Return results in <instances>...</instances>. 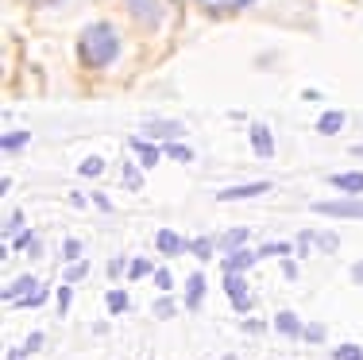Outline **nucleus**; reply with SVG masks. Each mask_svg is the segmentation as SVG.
Returning <instances> with one entry per match:
<instances>
[{
  "label": "nucleus",
  "instance_id": "1",
  "mask_svg": "<svg viewBox=\"0 0 363 360\" xmlns=\"http://www.w3.org/2000/svg\"><path fill=\"white\" fill-rule=\"evenodd\" d=\"M77 50H82L85 66H108L112 58L120 55V36L108 28V23H89V28L82 31Z\"/></svg>",
  "mask_w": 363,
  "mask_h": 360
},
{
  "label": "nucleus",
  "instance_id": "2",
  "mask_svg": "<svg viewBox=\"0 0 363 360\" xmlns=\"http://www.w3.org/2000/svg\"><path fill=\"white\" fill-rule=\"evenodd\" d=\"M313 213L321 217H344V221H363V198H336V202H313Z\"/></svg>",
  "mask_w": 363,
  "mask_h": 360
},
{
  "label": "nucleus",
  "instance_id": "3",
  "mask_svg": "<svg viewBox=\"0 0 363 360\" xmlns=\"http://www.w3.org/2000/svg\"><path fill=\"white\" fill-rule=\"evenodd\" d=\"M124 4H128V12H132L135 20L147 23V28H159L162 16H167V8H162L159 0H124Z\"/></svg>",
  "mask_w": 363,
  "mask_h": 360
},
{
  "label": "nucleus",
  "instance_id": "4",
  "mask_svg": "<svg viewBox=\"0 0 363 360\" xmlns=\"http://www.w3.org/2000/svg\"><path fill=\"white\" fill-rule=\"evenodd\" d=\"M224 290H228L232 306H236L240 314H244V310H252V295H247V283L240 279L236 271H224Z\"/></svg>",
  "mask_w": 363,
  "mask_h": 360
},
{
  "label": "nucleus",
  "instance_id": "5",
  "mask_svg": "<svg viewBox=\"0 0 363 360\" xmlns=\"http://www.w3.org/2000/svg\"><path fill=\"white\" fill-rule=\"evenodd\" d=\"M132 151H135V159H140L143 167H155V163H159L162 156H167V151H162L155 140H147V136H140V140H132Z\"/></svg>",
  "mask_w": 363,
  "mask_h": 360
},
{
  "label": "nucleus",
  "instance_id": "6",
  "mask_svg": "<svg viewBox=\"0 0 363 360\" xmlns=\"http://www.w3.org/2000/svg\"><path fill=\"white\" fill-rule=\"evenodd\" d=\"M267 190H271V182H247V186H228L217 198L220 202H240V198H259V194H267Z\"/></svg>",
  "mask_w": 363,
  "mask_h": 360
},
{
  "label": "nucleus",
  "instance_id": "7",
  "mask_svg": "<svg viewBox=\"0 0 363 360\" xmlns=\"http://www.w3.org/2000/svg\"><path fill=\"white\" fill-rule=\"evenodd\" d=\"M178 132H182L178 120H147V124H143V136H147V140H174Z\"/></svg>",
  "mask_w": 363,
  "mask_h": 360
},
{
  "label": "nucleus",
  "instance_id": "8",
  "mask_svg": "<svg viewBox=\"0 0 363 360\" xmlns=\"http://www.w3.org/2000/svg\"><path fill=\"white\" fill-rule=\"evenodd\" d=\"M328 182L340 194H363V170H340V175H333Z\"/></svg>",
  "mask_w": 363,
  "mask_h": 360
},
{
  "label": "nucleus",
  "instance_id": "9",
  "mask_svg": "<svg viewBox=\"0 0 363 360\" xmlns=\"http://www.w3.org/2000/svg\"><path fill=\"white\" fill-rule=\"evenodd\" d=\"M255 260H259V252H247V248H236V252H228V256H224V271H236V276H240V271H247Z\"/></svg>",
  "mask_w": 363,
  "mask_h": 360
},
{
  "label": "nucleus",
  "instance_id": "10",
  "mask_svg": "<svg viewBox=\"0 0 363 360\" xmlns=\"http://www.w3.org/2000/svg\"><path fill=\"white\" fill-rule=\"evenodd\" d=\"M155 244H159V252L162 256H178V252H186V240H182L178 233H170V229H159V236H155Z\"/></svg>",
  "mask_w": 363,
  "mask_h": 360
},
{
  "label": "nucleus",
  "instance_id": "11",
  "mask_svg": "<svg viewBox=\"0 0 363 360\" xmlns=\"http://www.w3.org/2000/svg\"><path fill=\"white\" fill-rule=\"evenodd\" d=\"M35 290H39V283L31 279V276H23V279H16L12 287H4V302H16V298L23 302V298H28V295H35Z\"/></svg>",
  "mask_w": 363,
  "mask_h": 360
},
{
  "label": "nucleus",
  "instance_id": "12",
  "mask_svg": "<svg viewBox=\"0 0 363 360\" xmlns=\"http://www.w3.org/2000/svg\"><path fill=\"white\" fill-rule=\"evenodd\" d=\"M252 143L263 159L274 156V140H271V132H267V124H252Z\"/></svg>",
  "mask_w": 363,
  "mask_h": 360
},
{
  "label": "nucleus",
  "instance_id": "13",
  "mask_svg": "<svg viewBox=\"0 0 363 360\" xmlns=\"http://www.w3.org/2000/svg\"><path fill=\"white\" fill-rule=\"evenodd\" d=\"M201 298H205V276H189L186 279V306H189V310H197Z\"/></svg>",
  "mask_w": 363,
  "mask_h": 360
},
{
  "label": "nucleus",
  "instance_id": "14",
  "mask_svg": "<svg viewBox=\"0 0 363 360\" xmlns=\"http://www.w3.org/2000/svg\"><path fill=\"white\" fill-rule=\"evenodd\" d=\"M274 329H279V333H286V337H301V333H306V325H301L298 318H294L290 310H282L279 318H274Z\"/></svg>",
  "mask_w": 363,
  "mask_h": 360
},
{
  "label": "nucleus",
  "instance_id": "15",
  "mask_svg": "<svg viewBox=\"0 0 363 360\" xmlns=\"http://www.w3.org/2000/svg\"><path fill=\"white\" fill-rule=\"evenodd\" d=\"M344 128V113H325L321 120H317V132L321 136H336Z\"/></svg>",
  "mask_w": 363,
  "mask_h": 360
},
{
  "label": "nucleus",
  "instance_id": "16",
  "mask_svg": "<svg viewBox=\"0 0 363 360\" xmlns=\"http://www.w3.org/2000/svg\"><path fill=\"white\" fill-rule=\"evenodd\" d=\"M247 244V229H228V233L220 236V248L224 252H236V248Z\"/></svg>",
  "mask_w": 363,
  "mask_h": 360
},
{
  "label": "nucleus",
  "instance_id": "17",
  "mask_svg": "<svg viewBox=\"0 0 363 360\" xmlns=\"http://www.w3.org/2000/svg\"><path fill=\"white\" fill-rule=\"evenodd\" d=\"M31 132H4V140H0V151H16V148H28Z\"/></svg>",
  "mask_w": 363,
  "mask_h": 360
},
{
  "label": "nucleus",
  "instance_id": "18",
  "mask_svg": "<svg viewBox=\"0 0 363 360\" xmlns=\"http://www.w3.org/2000/svg\"><path fill=\"white\" fill-rule=\"evenodd\" d=\"M101 170H105V159H97V156H89V159L77 163V175H82V178H97Z\"/></svg>",
  "mask_w": 363,
  "mask_h": 360
},
{
  "label": "nucleus",
  "instance_id": "19",
  "mask_svg": "<svg viewBox=\"0 0 363 360\" xmlns=\"http://www.w3.org/2000/svg\"><path fill=\"white\" fill-rule=\"evenodd\" d=\"M162 151H167L170 159H178V163H189V159H194V151H189L186 143H178V140H170V143H167V148H162Z\"/></svg>",
  "mask_w": 363,
  "mask_h": 360
},
{
  "label": "nucleus",
  "instance_id": "20",
  "mask_svg": "<svg viewBox=\"0 0 363 360\" xmlns=\"http://www.w3.org/2000/svg\"><path fill=\"white\" fill-rule=\"evenodd\" d=\"M205 8H213V12H232V8H244L252 4V0H201Z\"/></svg>",
  "mask_w": 363,
  "mask_h": 360
},
{
  "label": "nucleus",
  "instance_id": "21",
  "mask_svg": "<svg viewBox=\"0 0 363 360\" xmlns=\"http://www.w3.org/2000/svg\"><path fill=\"white\" fill-rule=\"evenodd\" d=\"M12 248H20V252H31V256H39V240H35V233H20L16 236V244Z\"/></svg>",
  "mask_w": 363,
  "mask_h": 360
},
{
  "label": "nucleus",
  "instance_id": "22",
  "mask_svg": "<svg viewBox=\"0 0 363 360\" xmlns=\"http://www.w3.org/2000/svg\"><path fill=\"white\" fill-rule=\"evenodd\" d=\"M105 302H108V310H112V314H124V310H128V295H124V290H108Z\"/></svg>",
  "mask_w": 363,
  "mask_h": 360
},
{
  "label": "nucleus",
  "instance_id": "23",
  "mask_svg": "<svg viewBox=\"0 0 363 360\" xmlns=\"http://www.w3.org/2000/svg\"><path fill=\"white\" fill-rule=\"evenodd\" d=\"M85 276H89V263H85V260H74L70 268H66V283H77V279H85Z\"/></svg>",
  "mask_w": 363,
  "mask_h": 360
},
{
  "label": "nucleus",
  "instance_id": "24",
  "mask_svg": "<svg viewBox=\"0 0 363 360\" xmlns=\"http://www.w3.org/2000/svg\"><path fill=\"white\" fill-rule=\"evenodd\" d=\"M189 252H194L197 260H209V256H213V240H209V236L194 240V244H189Z\"/></svg>",
  "mask_w": 363,
  "mask_h": 360
},
{
  "label": "nucleus",
  "instance_id": "25",
  "mask_svg": "<svg viewBox=\"0 0 363 360\" xmlns=\"http://www.w3.org/2000/svg\"><path fill=\"white\" fill-rule=\"evenodd\" d=\"M124 186H128V190H140V186H143L140 170H135L132 163H124Z\"/></svg>",
  "mask_w": 363,
  "mask_h": 360
},
{
  "label": "nucleus",
  "instance_id": "26",
  "mask_svg": "<svg viewBox=\"0 0 363 360\" xmlns=\"http://www.w3.org/2000/svg\"><path fill=\"white\" fill-rule=\"evenodd\" d=\"M333 356H336V360H363V349H356V345H340Z\"/></svg>",
  "mask_w": 363,
  "mask_h": 360
},
{
  "label": "nucleus",
  "instance_id": "27",
  "mask_svg": "<svg viewBox=\"0 0 363 360\" xmlns=\"http://www.w3.org/2000/svg\"><path fill=\"white\" fill-rule=\"evenodd\" d=\"M62 256H66V260H82V240H66V244H62Z\"/></svg>",
  "mask_w": 363,
  "mask_h": 360
},
{
  "label": "nucleus",
  "instance_id": "28",
  "mask_svg": "<svg viewBox=\"0 0 363 360\" xmlns=\"http://www.w3.org/2000/svg\"><path fill=\"white\" fill-rule=\"evenodd\" d=\"M313 240L325 248V252H336V244H340V240H336L333 233H313Z\"/></svg>",
  "mask_w": 363,
  "mask_h": 360
},
{
  "label": "nucleus",
  "instance_id": "29",
  "mask_svg": "<svg viewBox=\"0 0 363 360\" xmlns=\"http://www.w3.org/2000/svg\"><path fill=\"white\" fill-rule=\"evenodd\" d=\"M259 256H290V244H267V248H259Z\"/></svg>",
  "mask_w": 363,
  "mask_h": 360
},
{
  "label": "nucleus",
  "instance_id": "30",
  "mask_svg": "<svg viewBox=\"0 0 363 360\" xmlns=\"http://www.w3.org/2000/svg\"><path fill=\"white\" fill-rule=\"evenodd\" d=\"M128 268H132V263H128L124 256H120V260H108V276L112 279H120V271H128Z\"/></svg>",
  "mask_w": 363,
  "mask_h": 360
},
{
  "label": "nucleus",
  "instance_id": "31",
  "mask_svg": "<svg viewBox=\"0 0 363 360\" xmlns=\"http://www.w3.org/2000/svg\"><path fill=\"white\" fill-rule=\"evenodd\" d=\"M301 337H306V341H325V325H306V333H301Z\"/></svg>",
  "mask_w": 363,
  "mask_h": 360
},
{
  "label": "nucleus",
  "instance_id": "32",
  "mask_svg": "<svg viewBox=\"0 0 363 360\" xmlns=\"http://www.w3.org/2000/svg\"><path fill=\"white\" fill-rule=\"evenodd\" d=\"M155 283H159V290H170V287H174V279H170V271H167V268L155 271Z\"/></svg>",
  "mask_w": 363,
  "mask_h": 360
},
{
  "label": "nucleus",
  "instance_id": "33",
  "mask_svg": "<svg viewBox=\"0 0 363 360\" xmlns=\"http://www.w3.org/2000/svg\"><path fill=\"white\" fill-rule=\"evenodd\" d=\"M155 314H159V318H170V314H174V302H170V298H159V302H155Z\"/></svg>",
  "mask_w": 363,
  "mask_h": 360
},
{
  "label": "nucleus",
  "instance_id": "34",
  "mask_svg": "<svg viewBox=\"0 0 363 360\" xmlns=\"http://www.w3.org/2000/svg\"><path fill=\"white\" fill-rule=\"evenodd\" d=\"M43 302H47V287H39L35 295H28V298H23V306H43Z\"/></svg>",
  "mask_w": 363,
  "mask_h": 360
},
{
  "label": "nucleus",
  "instance_id": "35",
  "mask_svg": "<svg viewBox=\"0 0 363 360\" xmlns=\"http://www.w3.org/2000/svg\"><path fill=\"white\" fill-rule=\"evenodd\" d=\"M70 310V287H58V314Z\"/></svg>",
  "mask_w": 363,
  "mask_h": 360
},
{
  "label": "nucleus",
  "instance_id": "36",
  "mask_svg": "<svg viewBox=\"0 0 363 360\" xmlns=\"http://www.w3.org/2000/svg\"><path fill=\"white\" fill-rule=\"evenodd\" d=\"M128 271H132V279H143L147 271H151V263H147V260H135V263H132V268H128Z\"/></svg>",
  "mask_w": 363,
  "mask_h": 360
},
{
  "label": "nucleus",
  "instance_id": "37",
  "mask_svg": "<svg viewBox=\"0 0 363 360\" xmlns=\"http://www.w3.org/2000/svg\"><path fill=\"white\" fill-rule=\"evenodd\" d=\"M39 345H43V333H31V337H28V345H23V353H35Z\"/></svg>",
  "mask_w": 363,
  "mask_h": 360
},
{
  "label": "nucleus",
  "instance_id": "38",
  "mask_svg": "<svg viewBox=\"0 0 363 360\" xmlns=\"http://www.w3.org/2000/svg\"><path fill=\"white\" fill-rule=\"evenodd\" d=\"M20 225H23V217H20V213H12V217H8V225H4V233H16Z\"/></svg>",
  "mask_w": 363,
  "mask_h": 360
},
{
  "label": "nucleus",
  "instance_id": "39",
  "mask_svg": "<svg viewBox=\"0 0 363 360\" xmlns=\"http://www.w3.org/2000/svg\"><path fill=\"white\" fill-rule=\"evenodd\" d=\"M282 276H286V279H298V263L286 260V263H282Z\"/></svg>",
  "mask_w": 363,
  "mask_h": 360
},
{
  "label": "nucleus",
  "instance_id": "40",
  "mask_svg": "<svg viewBox=\"0 0 363 360\" xmlns=\"http://www.w3.org/2000/svg\"><path fill=\"white\" fill-rule=\"evenodd\" d=\"M352 279H356V283H359V287H363V260L356 263V268H352Z\"/></svg>",
  "mask_w": 363,
  "mask_h": 360
},
{
  "label": "nucleus",
  "instance_id": "41",
  "mask_svg": "<svg viewBox=\"0 0 363 360\" xmlns=\"http://www.w3.org/2000/svg\"><path fill=\"white\" fill-rule=\"evenodd\" d=\"M352 156H359V159H363V143H359V148H352Z\"/></svg>",
  "mask_w": 363,
  "mask_h": 360
},
{
  "label": "nucleus",
  "instance_id": "42",
  "mask_svg": "<svg viewBox=\"0 0 363 360\" xmlns=\"http://www.w3.org/2000/svg\"><path fill=\"white\" fill-rule=\"evenodd\" d=\"M220 360H236V356H220Z\"/></svg>",
  "mask_w": 363,
  "mask_h": 360
}]
</instances>
